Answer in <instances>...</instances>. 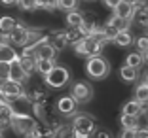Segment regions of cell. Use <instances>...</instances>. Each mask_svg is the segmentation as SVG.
<instances>
[{"label": "cell", "instance_id": "obj_33", "mask_svg": "<svg viewBox=\"0 0 148 138\" xmlns=\"http://www.w3.org/2000/svg\"><path fill=\"white\" fill-rule=\"evenodd\" d=\"M0 2H2L4 6H15V4L19 2V0H0Z\"/></svg>", "mask_w": 148, "mask_h": 138}, {"label": "cell", "instance_id": "obj_3", "mask_svg": "<svg viewBox=\"0 0 148 138\" xmlns=\"http://www.w3.org/2000/svg\"><path fill=\"white\" fill-rule=\"evenodd\" d=\"M36 125H38V121H36L34 117H31L29 114H25V112H17V110L13 108V117H12L10 127H12V131L15 134L29 136V134H31V131L34 129Z\"/></svg>", "mask_w": 148, "mask_h": 138}, {"label": "cell", "instance_id": "obj_7", "mask_svg": "<svg viewBox=\"0 0 148 138\" xmlns=\"http://www.w3.org/2000/svg\"><path fill=\"white\" fill-rule=\"evenodd\" d=\"M8 36H10V44H12V46L23 48V46L27 44V38H29V27H27L23 21H17L15 27L8 32Z\"/></svg>", "mask_w": 148, "mask_h": 138}, {"label": "cell", "instance_id": "obj_24", "mask_svg": "<svg viewBox=\"0 0 148 138\" xmlns=\"http://www.w3.org/2000/svg\"><path fill=\"white\" fill-rule=\"evenodd\" d=\"M95 29H97L95 23H93V21H87V19H86V21L82 23V27H80L78 30H80V36H89Z\"/></svg>", "mask_w": 148, "mask_h": 138}, {"label": "cell", "instance_id": "obj_14", "mask_svg": "<svg viewBox=\"0 0 148 138\" xmlns=\"http://www.w3.org/2000/svg\"><path fill=\"white\" fill-rule=\"evenodd\" d=\"M120 78H122V82H125V83H135L137 80H139V68H133V66L123 65L122 68H120Z\"/></svg>", "mask_w": 148, "mask_h": 138}, {"label": "cell", "instance_id": "obj_38", "mask_svg": "<svg viewBox=\"0 0 148 138\" xmlns=\"http://www.w3.org/2000/svg\"><path fill=\"white\" fill-rule=\"evenodd\" d=\"M89 2H93V0H89Z\"/></svg>", "mask_w": 148, "mask_h": 138}, {"label": "cell", "instance_id": "obj_29", "mask_svg": "<svg viewBox=\"0 0 148 138\" xmlns=\"http://www.w3.org/2000/svg\"><path fill=\"white\" fill-rule=\"evenodd\" d=\"M4 80H10V63L0 61V82Z\"/></svg>", "mask_w": 148, "mask_h": 138}, {"label": "cell", "instance_id": "obj_6", "mask_svg": "<svg viewBox=\"0 0 148 138\" xmlns=\"http://www.w3.org/2000/svg\"><path fill=\"white\" fill-rule=\"evenodd\" d=\"M70 95L78 104H87L93 99V87L87 82H74L70 85Z\"/></svg>", "mask_w": 148, "mask_h": 138}, {"label": "cell", "instance_id": "obj_27", "mask_svg": "<svg viewBox=\"0 0 148 138\" xmlns=\"http://www.w3.org/2000/svg\"><path fill=\"white\" fill-rule=\"evenodd\" d=\"M103 30H105V36H106V40H108V42H112V40L116 38V34L120 32V30H116L112 25H108V23H105V25H103Z\"/></svg>", "mask_w": 148, "mask_h": 138}, {"label": "cell", "instance_id": "obj_1", "mask_svg": "<svg viewBox=\"0 0 148 138\" xmlns=\"http://www.w3.org/2000/svg\"><path fill=\"white\" fill-rule=\"evenodd\" d=\"M70 125H72V136H78V138H86V136H91L95 134V117L89 116V114H74L72 119H70Z\"/></svg>", "mask_w": 148, "mask_h": 138}, {"label": "cell", "instance_id": "obj_34", "mask_svg": "<svg viewBox=\"0 0 148 138\" xmlns=\"http://www.w3.org/2000/svg\"><path fill=\"white\" fill-rule=\"evenodd\" d=\"M99 136H110V133H106V131H101V133H97Z\"/></svg>", "mask_w": 148, "mask_h": 138}, {"label": "cell", "instance_id": "obj_12", "mask_svg": "<svg viewBox=\"0 0 148 138\" xmlns=\"http://www.w3.org/2000/svg\"><path fill=\"white\" fill-rule=\"evenodd\" d=\"M65 21H66V27H69V29H80L82 23L86 21V13H82L78 8L70 10V12H66Z\"/></svg>", "mask_w": 148, "mask_h": 138}, {"label": "cell", "instance_id": "obj_5", "mask_svg": "<svg viewBox=\"0 0 148 138\" xmlns=\"http://www.w3.org/2000/svg\"><path fill=\"white\" fill-rule=\"evenodd\" d=\"M0 97L8 99L10 102H13V100H29L23 83L13 82V80H4L0 83Z\"/></svg>", "mask_w": 148, "mask_h": 138}, {"label": "cell", "instance_id": "obj_35", "mask_svg": "<svg viewBox=\"0 0 148 138\" xmlns=\"http://www.w3.org/2000/svg\"><path fill=\"white\" fill-rule=\"evenodd\" d=\"M143 57H144V63H148V49H146V51H143Z\"/></svg>", "mask_w": 148, "mask_h": 138}, {"label": "cell", "instance_id": "obj_37", "mask_svg": "<svg viewBox=\"0 0 148 138\" xmlns=\"http://www.w3.org/2000/svg\"><path fill=\"white\" fill-rule=\"evenodd\" d=\"M146 117H148V112H146Z\"/></svg>", "mask_w": 148, "mask_h": 138}, {"label": "cell", "instance_id": "obj_36", "mask_svg": "<svg viewBox=\"0 0 148 138\" xmlns=\"http://www.w3.org/2000/svg\"><path fill=\"white\" fill-rule=\"evenodd\" d=\"M144 83H146V85H148V74H146V76H144Z\"/></svg>", "mask_w": 148, "mask_h": 138}, {"label": "cell", "instance_id": "obj_17", "mask_svg": "<svg viewBox=\"0 0 148 138\" xmlns=\"http://www.w3.org/2000/svg\"><path fill=\"white\" fill-rule=\"evenodd\" d=\"M106 23H108V25H112L116 30H129V27H131V23H133V21L123 19V17H120V15H116V13H114V15Z\"/></svg>", "mask_w": 148, "mask_h": 138}, {"label": "cell", "instance_id": "obj_31", "mask_svg": "<svg viewBox=\"0 0 148 138\" xmlns=\"http://www.w3.org/2000/svg\"><path fill=\"white\" fill-rule=\"evenodd\" d=\"M137 129H139V127H137ZM137 129H123V131H122V136H125V138L137 136Z\"/></svg>", "mask_w": 148, "mask_h": 138}, {"label": "cell", "instance_id": "obj_2", "mask_svg": "<svg viewBox=\"0 0 148 138\" xmlns=\"http://www.w3.org/2000/svg\"><path fill=\"white\" fill-rule=\"evenodd\" d=\"M86 72L91 80H105L110 74V63L101 53L99 55H91V57H87Z\"/></svg>", "mask_w": 148, "mask_h": 138}, {"label": "cell", "instance_id": "obj_26", "mask_svg": "<svg viewBox=\"0 0 148 138\" xmlns=\"http://www.w3.org/2000/svg\"><path fill=\"white\" fill-rule=\"evenodd\" d=\"M32 110H34L36 119H44V117H46V108H44V102H42V100L32 102Z\"/></svg>", "mask_w": 148, "mask_h": 138}, {"label": "cell", "instance_id": "obj_18", "mask_svg": "<svg viewBox=\"0 0 148 138\" xmlns=\"http://www.w3.org/2000/svg\"><path fill=\"white\" fill-rule=\"evenodd\" d=\"M53 66H55V59H38L36 61V72H38L42 78L53 68Z\"/></svg>", "mask_w": 148, "mask_h": 138}, {"label": "cell", "instance_id": "obj_4", "mask_svg": "<svg viewBox=\"0 0 148 138\" xmlns=\"http://www.w3.org/2000/svg\"><path fill=\"white\" fill-rule=\"evenodd\" d=\"M69 82H70V72L66 66H61V65H55L44 76V83L48 87H51V89H61Z\"/></svg>", "mask_w": 148, "mask_h": 138}, {"label": "cell", "instance_id": "obj_10", "mask_svg": "<svg viewBox=\"0 0 148 138\" xmlns=\"http://www.w3.org/2000/svg\"><path fill=\"white\" fill-rule=\"evenodd\" d=\"M57 51H59V49H57L51 42H48V40H40V42L36 44V48H34V53H36L38 59H55Z\"/></svg>", "mask_w": 148, "mask_h": 138}, {"label": "cell", "instance_id": "obj_23", "mask_svg": "<svg viewBox=\"0 0 148 138\" xmlns=\"http://www.w3.org/2000/svg\"><path fill=\"white\" fill-rule=\"evenodd\" d=\"M17 6L23 12H34V10H38V2L36 0H19Z\"/></svg>", "mask_w": 148, "mask_h": 138}, {"label": "cell", "instance_id": "obj_20", "mask_svg": "<svg viewBox=\"0 0 148 138\" xmlns=\"http://www.w3.org/2000/svg\"><path fill=\"white\" fill-rule=\"evenodd\" d=\"M135 100H139V102L144 104V106L148 104V85L144 82L135 87Z\"/></svg>", "mask_w": 148, "mask_h": 138}, {"label": "cell", "instance_id": "obj_22", "mask_svg": "<svg viewBox=\"0 0 148 138\" xmlns=\"http://www.w3.org/2000/svg\"><path fill=\"white\" fill-rule=\"evenodd\" d=\"M17 19H13L12 15H2L0 17V32H10V30L15 27Z\"/></svg>", "mask_w": 148, "mask_h": 138}, {"label": "cell", "instance_id": "obj_15", "mask_svg": "<svg viewBox=\"0 0 148 138\" xmlns=\"http://www.w3.org/2000/svg\"><path fill=\"white\" fill-rule=\"evenodd\" d=\"M143 108H144V104H140L139 100H129V102H125L122 106V114H127V116H135L139 117L140 114H143Z\"/></svg>", "mask_w": 148, "mask_h": 138}, {"label": "cell", "instance_id": "obj_25", "mask_svg": "<svg viewBox=\"0 0 148 138\" xmlns=\"http://www.w3.org/2000/svg\"><path fill=\"white\" fill-rule=\"evenodd\" d=\"M78 2H80V0H59L57 8L65 10V12H70V10H76V8H78Z\"/></svg>", "mask_w": 148, "mask_h": 138}, {"label": "cell", "instance_id": "obj_16", "mask_svg": "<svg viewBox=\"0 0 148 138\" xmlns=\"http://www.w3.org/2000/svg\"><path fill=\"white\" fill-rule=\"evenodd\" d=\"M114 44H116L118 48H129L131 44H133V36H131L129 30H120L116 34V38L112 40Z\"/></svg>", "mask_w": 148, "mask_h": 138}, {"label": "cell", "instance_id": "obj_11", "mask_svg": "<svg viewBox=\"0 0 148 138\" xmlns=\"http://www.w3.org/2000/svg\"><path fill=\"white\" fill-rule=\"evenodd\" d=\"M112 12L123 19H129V21H133V17H135V6L131 4V2H127V0H120Z\"/></svg>", "mask_w": 148, "mask_h": 138}, {"label": "cell", "instance_id": "obj_32", "mask_svg": "<svg viewBox=\"0 0 148 138\" xmlns=\"http://www.w3.org/2000/svg\"><path fill=\"white\" fill-rule=\"evenodd\" d=\"M103 2H105V4L108 6L110 10H114V8H116V4H118V2H120V0H103Z\"/></svg>", "mask_w": 148, "mask_h": 138}, {"label": "cell", "instance_id": "obj_21", "mask_svg": "<svg viewBox=\"0 0 148 138\" xmlns=\"http://www.w3.org/2000/svg\"><path fill=\"white\" fill-rule=\"evenodd\" d=\"M139 117L135 116H127V114H122V117H120V123H122L123 129H137L139 127Z\"/></svg>", "mask_w": 148, "mask_h": 138}, {"label": "cell", "instance_id": "obj_28", "mask_svg": "<svg viewBox=\"0 0 148 138\" xmlns=\"http://www.w3.org/2000/svg\"><path fill=\"white\" fill-rule=\"evenodd\" d=\"M135 46H137V49H139L140 53H143V51H146V49H148V34L139 36V38L135 40Z\"/></svg>", "mask_w": 148, "mask_h": 138}, {"label": "cell", "instance_id": "obj_8", "mask_svg": "<svg viewBox=\"0 0 148 138\" xmlns=\"http://www.w3.org/2000/svg\"><path fill=\"white\" fill-rule=\"evenodd\" d=\"M55 110L61 114V116H65V117H72L74 114L78 112V102L74 100L72 95L61 97V99L55 102Z\"/></svg>", "mask_w": 148, "mask_h": 138}, {"label": "cell", "instance_id": "obj_19", "mask_svg": "<svg viewBox=\"0 0 148 138\" xmlns=\"http://www.w3.org/2000/svg\"><path fill=\"white\" fill-rule=\"evenodd\" d=\"M125 65L127 66H133V68H140V66L144 65V57L140 51L137 53H129V55L125 57Z\"/></svg>", "mask_w": 148, "mask_h": 138}, {"label": "cell", "instance_id": "obj_13", "mask_svg": "<svg viewBox=\"0 0 148 138\" xmlns=\"http://www.w3.org/2000/svg\"><path fill=\"white\" fill-rule=\"evenodd\" d=\"M15 59H19V53H17V49L13 48L12 44L0 42V61L12 63V61H15Z\"/></svg>", "mask_w": 148, "mask_h": 138}, {"label": "cell", "instance_id": "obj_30", "mask_svg": "<svg viewBox=\"0 0 148 138\" xmlns=\"http://www.w3.org/2000/svg\"><path fill=\"white\" fill-rule=\"evenodd\" d=\"M38 2V8H44V10H55L59 0H36Z\"/></svg>", "mask_w": 148, "mask_h": 138}, {"label": "cell", "instance_id": "obj_9", "mask_svg": "<svg viewBox=\"0 0 148 138\" xmlns=\"http://www.w3.org/2000/svg\"><path fill=\"white\" fill-rule=\"evenodd\" d=\"M10 80H13V82H19L25 85L29 80H31V74L27 72L25 68L21 66V63H19V59L12 61L10 63Z\"/></svg>", "mask_w": 148, "mask_h": 138}]
</instances>
